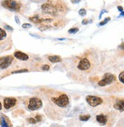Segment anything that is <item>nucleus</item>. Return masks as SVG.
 <instances>
[{"mask_svg":"<svg viewBox=\"0 0 124 127\" xmlns=\"http://www.w3.org/2000/svg\"><path fill=\"white\" fill-rule=\"evenodd\" d=\"M2 5L11 11H18L21 9V4L15 0H5L2 2Z\"/></svg>","mask_w":124,"mask_h":127,"instance_id":"obj_1","label":"nucleus"},{"mask_svg":"<svg viewBox=\"0 0 124 127\" xmlns=\"http://www.w3.org/2000/svg\"><path fill=\"white\" fill-rule=\"evenodd\" d=\"M52 100L56 105H57L60 107H65L69 103V100L68 96H67L66 95H65V94L61 95L58 97L52 98Z\"/></svg>","mask_w":124,"mask_h":127,"instance_id":"obj_2","label":"nucleus"},{"mask_svg":"<svg viewBox=\"0 0 124 127\" xmlns=\"http://www.w3.org/2000/svg\"><path fill=\"white\" fill-rule=\"evenodd\" d=\"M115 81H116V77L114 75H112L110 73H106L104 75V78L102 80H100L98 82V85L104 87V86L111 84L112 82H115Z\"/></svg>","mask_w":124,"mask_h":127,"instance_id":"obj_3","label":"nucleus"},{"mask_svg":"<svg viewBox=\"0 0 124 127\" xmlns=\"http://www.w3.org/2000/svg\"><path fill=\"white\" fill-rule=\"evenodd\" d=\"M42 107V101L37 98V97H32L29 100V104H28V109L30 110H37L40 109Z\"/></svg>","mask_w":124,"mask_h":127,"instance_id":"obj_4","label":"nucleus"},{"mask_svg":"<svg viewBox=\"0 0 124 127\" xmlns=\"http://www.w3.org/2000/svg\"><path fill=\"white\" fill-rule=\"evenodd\" d=\"M42 10L44 13L53 15H56V13H57V11H58L57 8L54 6L52 3H44L42 5Z\"/></svg>","mask_w":124,"mask_h":127,"instance_id":"obj_5","label":"nucleus"},{"mask_svg":"<svg viewBox=\"0 0 124 127\" xmlns=\"http://www.w3.org/2000/svg\"><path fill=\"white\" fill-rule=\"evenodd\" d=\"M86 101L88 102V103L90 106L95 107L101 104L102 102H103V100L101 99L100 97H99L88 95V96L86 97Z\"/></svg>","mask_w":124,"mask_h":127,"instance_id":"obj_6","label":"nucleus"},{"mask_svg":"<svg viewBox=\"0 0 124 127\" xmlns=\"http://www.w3.org/2000/svg\"><path fill=\"white\" fill-rule=\"evenodd\" d=\"M12 61H13V58L10 56L1 57L0 58V68L5 69L8 68L11 65V63H12Z\"/></svg>","mask_w":124,"mask_h":127,"instance_id":"obj_7","label":"nucleus"},{"mask_svg":"<svg viewBox=\"0 0 124 127\" xmlns=\"http://www.w3.org/2000/svg\"><path fill=\"white\" fill-rule=\"evenodd\" d=\"M91 67V63L87 58H83L80 60L79 63L78 65V69H80L82 71L88 70V69Z\"/></svg>","mask_w":124,"mask_h":127,"instance_id":"obj_8","label":"nucleus"},{"mask_svg":"<svg viewBox=\"0 0 124 127\" xmlns=\"http://www.w3.org/2000/svg\"><path fill=\"white\" fill-rule=\"evenodd\" d=\"M16 99L12 97H6L4 100V107L5 109H10L11 107H14L16 104Z\"/></svg>","mask_w":124,"mask_h":127,"instance_id":"obj_9","label":"nucleus"},{"mask_svg":"<svg viewBox=\"0 0 124 127\" xmlns=\"http://www.w3.org/2000/svg\"><path fill=\"white\" fill-rule=\"evenodd\" d=\"M14 56H15V58H17L19 60H22V61H27L29 59V57L27 54L22 53L21 51H16L14 53Z\"/></svg>","mask_w":124,"mask_h":127,"instance_id":"obj_10","label":"nucleus"},{"mask_svg":"<svg viewBox=\"0 0 124 127\" xmlns=\"http://www.w3.org/2000/svg\"><path fill=\"white\" fill-rule=\"evenodd\" d=\"M114 108L123 112L124 111V100H117L114 104Z\"/></svg>","mask_w":124,"mask_h":127,"instance_id":"obj_11","label":"nucleus"},{"mask_svg":"<svg viewBox=\"0 0 124 127\" xmlns=\"http://www.w3.org/2000/svg\"><path fill=\"white\" fill-rule=\"evenodd\" d=\"M96 120H97V121L99 123L102 124V125L106 124V123H107V117L105 116V115H104V114L97 115V116L96 117Z\"/></svg>","mask_w":124,"mask_h":127,"instance_id":"obj_12","label":"nucleus"},{"mask_svg":"<svg viewBox=\"0 0 124 127\" xmlns=\"http://www.w3.org/2000/svg\"><path fill=\"white\" fill-rule=\"evenodd\" d=\"M48 60L51 62V63H59L62 60L60 56H50L48 57Z\"/></svg>","mask_w":124,"mask_h":127,"instance_id":"obj_13","label":"nucleus"},{"mask_svg":"<svg viewBox=\"0 0 124 127\" xmlns=\"http://www.w3.org/2000/svg\"><path fill=\"white\" fill-rule=\"evenodd\" d=\"M29 19L31 21H32L33 22H34V23H40V22H42V21H44L43 19L40 18L39 15H34V16L32 17V18H30Z\"/></svg>","mask_w":124,"mask_h":127,"instance_id":"obj_14","label":"nucleus"},{"mask_svg":"<svg viewBox=\"0 0 124 127\" xmlns=\"http://www.w3.org/2000/svg\"><path fill=\"white\" fill-rule=\"evenodd\" d=\"M6 32L2 29V28H0V40H2L3 39H5L6 37Z\"/></svg>","mask_w":124,"mask_h":127,"instance_id":"obj_15","label":"nucleus"},{"mask_svg":"<svg viewBox=\"0 0 124 127\" xmlns=\"http://www.w3.org/2000/svg\"><path fill=\"white\" fill-rule=\"evenodd\" d=\"M90 117H90V115H83V116L79 117V119L82 121H88L90 119Z\"/></svg>","mask_w":124,"mask_h":127,"instance_id":"obj_16","label":"nucleus"},{"mask_svg":"<svg viewBox=\"0 0 124 127\" xmlns=\"http://www.w3.org/2000/svg\"><path fill=\"white\" fill-rule=\"evenodd\" d=\"M28 69H19V70H16V71H13L12 73V74H17V73H23V72H28Z\"/></svg>","mask_w":124,"mask_h":127,"instance_id":"obj_17","label":"nucleus"},{"mask_svg":"<svg viewBox=\"0 0 124 127\" xmlns=\"http://www.w3.org/2000/svg\"><path fill=\"white\" fill-rule=\"evenodd\" d=\"M110 17H108V18H106L103 21H101L100 23V26H103V25H106L107 23L108 22V21H110Z\"/></svg>","mask_w":124,"mask_h":127,"instance_id":"obj_18","label":"nucleus"},{"mask_svg":"<svg viewBox=\"0 0 124 127\" xmlns=\"http://www.w3.org/2000/svg\"><path fill=\"white\" fill-rule=\"evenodd\" d=\"M78 31V28H71L68 31V32L69 33H75Z\"/></svg>","mask_w":124,"mask_h":127,"instance_id":"obj_19","label":"nucleus"},{"mask_svg":"<svg viewBox=\"0 0 124 127\" xmlns=\"http://www.w3.org/2000/svg\"><path fill=\"white\" fill-rule=\"evenodd\" d=\"M86 10L85 9V8H82V9H80L79 10V11H78V14H79L81 16H85V15H86Z\"/></svg>","mask_w":124,"mask_h":127,"instance_id":"obj_20","label":"nucleus"},{"mask_svg":"<svg viewBox=\"0 0 124 127\" xmlns=\"http://www.w3.org/2000/svg\"><path fill=\"white\" fill-rule=\"evenodd\" d=\"M119 79H120V81L122 82V83H123L124 84V72H122L120 74V75H119Z\"/></svg>","mask_w":124,"mask_h":127,"instance_id":"obj_21","label":"nucleus"},{"mask_svg":"<svg viewBox=\"0 0 124 127\" xmlns=\"http://www.w3.org/2000/svg\"><path fill=\"white\" fill-rule=\"evenodd\" d=\"M22 28H31V25L28 24V23H25V24L22 25Z\"/></svg>","mask_w":124,"mask_h":127,"instance_id":"obj_22","label":"nucleus"},{"mask_svg":"<svg viewBox=\"0 0 124 127\" xmlns=\"http://www.w3.org/2000/svg\"><path fill=\"white\" fill-rule=\"evenodd\" d=\"M2 126H5V127L8 126V123H6V122H5L4 118H2Z\"/></svg>","mask_w":124,"mask_h":127,"instance_id":"obj_23","label":"nucleus"},{"mask_svg":"<svg viewBox=\"0 0 124 127\" xmlns=\"http://www.w3.org/2000/svg\"><path fill=\"white\" fill-rule=\"evenodd\" d=\"M49 69H50V66L48 65H44L43 66V70H44V71H47Z\"/></svg>","mask_w":124,"mask_h":127,"instance_id":"obj_24","label":"nucleus"},{"mask_svg":"<svg viewBox=\"0 0 124 127\" xmlns=\"http://www.w3.org/2000/svg\"><path fill=\"white\" fill-rule=\"evenodd\" d=\"M28 122L30 123H35L37 122V120L35 119H33V118H30V119H28Z\"/></svg>","mask_w":124,"mask_h":127,"instance_id":"obj_25","label":"nucleus"},{"mask_svg":"<svg viewBox=\"0 0 124 127\" xmlns=\"http://www.w3.org/2000/svg\"><path fill=\"white\" fill-rule=\"evenodd\" d=\"M5 28L9 30V31H13V29L12 28V27H10V26H8V25H5Z\"/></svg>","mask_w":124,"mask_h":127,"instance_id":"obj_26","label":"nucleus"},{"mask_svg":"<svg viewBox=\"0 0 124 127\" xmlns=\"http://www.w3.org/2000/svg\"><path fill=\"white\" fill-rule=\"evenodd\" d=\"M88 23V20L87 19H85V20H83L82 21V25H87Z\"/></svg>","mask_w":124,"mask_h":127,"instance_id":"obj_27","label":"nucleus"},{"mask_svg":"<svg viewBox=\"0 0 124 127\" xmlns=\"http://www.w3.org/2000/svg\"><path fill=\"white\" fill-rule=\"evenodd\" d=\"M15 21H16V23H17V24H20V21H19V19H18V18L17 16L15 17Z\"/></svg>","mask_w":124,"mask_h":127,"instance_id":"obj_28","label":"nucleus"},{"mask_svg":"<svg viewBox=\"0 0 124 127\" xmlns=\"http://www.w3.org/2000/svg\"><path fill=\"white\" fill-rule=\"evenodd\" d=\"M117 8H118V10H119L120 11H121V12H122V11H123V7H121V6H118V7H117Z\"/></svg>","mask_w":124,"mask_h":127,"instance_id":"obj_29","label":"nucleus"},{"mask_svg":"<svg viewBox=\"0 0 124 127\" xmlns=\"http://www.w3.org/2000/svg\"><path fill=\"white\" fill-rule=\"evenodd\" d=\"M36 119H37V121H40L41 120V117L40 116H37L36 117Z\"/></svg>","mask_w":124,"mask_h":127,"instance_id":"obj_30","label":"nucleus"},{"mask_svg":"<svg viewBox=\"0 0 124 127\" xmlns=\"http://www.w3.org/2000/svg\"><path fill=\"white\" fill-rule=\"evenodd\" d=\"M81 1V0H72V2L73 3H78V2H79Z\"/></svg>","mask_w":124,"mask_h":127,"instance_id":"obj_31","label":"nucleus"},{"mask_svg":"<svg viewBox=\"0 0 124 127\" xmlns=\"http://www.w3.org/2000/svg\"><path fill=\"white\" fill-rule=\"evenodd\" d=\"M121 16H124V11H122L121 12V15H120Z\"/></svg>","mask_w":124,"mask_h":127,"instance_id":"obj_32","label":"nucleus"},{"mask_svg":"<svg viewBox=\"0 0 124 127\" xmlns=\"http://www.w3.org/2000/svg\"><path fill=\"white\" fill-rule=\"evenodd\" d=\"M2 110V103H1V102H0V110Z\"/></svg>","mask_w":124,"mask_h":127,"instance_id":"obj_33","label":"nucleus"}]
</instances>
